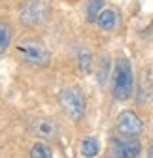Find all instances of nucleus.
Instances as JSON below:
<instances>
[{"label":"nucleus","mask_w":153,"mask_h":158,"mask_svg":"<svg viewBox=\"0 0 153 158\" xmlns=\"http://www.w3.org/2000/svg\"><path fill=\"white\" fill-rule=\"evenodd\" d=\"M30 134L40 141H53L59 137V126L49 117H36L30 121Z\"/></svg>","instance_id":"obj_7"},{"label":"nucleus","mask_w":153,"mask_h":158,"mask_svg":"<svg viewBox=\"0 0 153 158\" xmlns=\"http://www.w3.org/2000/svg\"><path fill=\"white\" fill-rule=\"evenodd\" d=\"M80 151H81L83 158H94L98 154V151H100V141L94 135H87L80 143Z\"/></svg>","instance_id":"obj_9"},{"label":"nucleus","mask_w":153,"mask_h":158,"mask_svg":"<svg viewBox=\"0 0 153 158\" xmlns=\"http://www.w3.org/2000/svg\"><path fill=\"white\" fill-rule=\"evenodd\" d=\"M30 158H55V156H53V151L47 145V141H40V139H38L30 147Z\"/></svg>","instance_id":"obj_13"},{"label":"nucleus","mask_w":153,"mask_h":158,"mask_svg":"<svg viewBox=\"0 0 153 158\" xmlns=\"http://www.w3.org/2000/svg\"><path fill=\"white\" fill-rule=\"evenodd\" d=\"M104 10V0H87L85 2V15L89 23H97L98 15Z\"/></svg>","instance_id":"obj_11"},{"label":"nucleus","mask_w":153,"mask_h":158,"mask_svg":"<svg viewBox=\"0 0 153 158\" xmlns=\"http://www.w3.org/2000/svg\"><path fill=\"white\" fill-rule=\"evenodd\" d=\"M108 75H111V70H110V58H108V56H100L98 68H97V81H98V85H106Z\"/></svg>","instance_id":"obj_14"},{"label":"nucleus","mask_w":153,"mask_h":158,"mask_svg":"<svg viewBox=\"0 0 153 158\" xmlns=\"http://www.w3.org/2000/svg\"><path fill=\"white\" fill-rule=\"evenodd\" d=\"M116 130L119 135H125V137H138L144 130V124L140 121V117L132 109H125L117 115Z\"/></svg>","instance_id":"obj_5"},{"label":"nucleus","mask_w":153,"mask_h":158,"mask_svg":"<svg viewBox=\"0 0 153 158\" xmlns=\"http://www.w3.org/2000/svg\"><path fill=\"white\" fill-rule=\"evenodd\" d=\"M76 64H78L81 73H85V75L91 73V70H93V53H91L89 47L80 45L76 49Z\"/></svg>","instance_id":"obj_8"},{"label":"nucleus","mask_w":153,"mask_h":158,"mask_svg":"<svg viewBox=\"0 0 153 158\" xmlns=\"http://www.w3.org/2000/svg\"><path fill=\"white\" fill-rule=\"evenodd\" d=\"M15 53L19 56V60L27 66L32 68H47L51 62V51L49 47L38 38H21L15 45Z\"/></svg>","instance_id":"obj_2"},{"label":"nucleus","mask_w":153,"mask_h":158,"mask_svg":"<svg viewBox=\"0 0 153 158\" xmlns=\"http://www.w3.org/2000/svg\"><path fill=\"white\" fill-rule=\"evenodd\" d=\"M59 106L63 113L74 123H80L87 111V100L78 87H64L59 92Z\"/></svg>","instance_id":"obj_3"},{"label":"nucleus","mask_w":153,"mask_h":158,"mask_svg":"<svg viewBox=\"0 0 153 158\" xmlns=\"http://www.w3.org/2000/svg\"><path fill=\"white\" fill-rule=\"evenodd\" d=\"M11 36H13L11 27L6 21H0V56L8 51V47L11 44Z\"/></svg>","instance_id":"obj_12"},{"label":"nucleus","mask_w":153,"mask_h":158,"mask_svg":"<svg viewBox=\"0 0 153 158\" xmlns=\"http://www.w3.org/2000/svg\"><path fill=\"white\" fill-rule=\"evenodd\" d=\"M49 17V6L44 0H25L19 8V21L25 27H40Z\"/></svg>","instance_id":"obj_4"},{"label":"nucleus","mask_w":153,"mask_h":158,"mask_svg":"<svg viewBox=\"0 0 153 158\" xmlns=\"http://www.w3.org/2000/svg\"><path fill=\"white\" fill-rule=\"evenodd\" d=\"M146 158H153V141H151V145H149V149H147V156Z\"/></svg>","instance_id":"obj_15"},{"label":"nucleus","mask_w":153,"mask_h":158,"mask_svg":"<svg viewBox=\"0 0 153 158\" xmlns=\"http://www.w3.org/2000/svg\"><path fill=\"white\" fill-rule=\"evenodd\" d=\"M111 96L117 102H127L134 90V73H132V64L127 56H119L113 62L111 70Z\"/></svg>","instance_id":"obj_1"},{"label":"nucleus","mask_w":153,"mask_h":158,"mask_svg":"<svg viewBox=\"0 0 153 158\" xmlns=\"http://www.w3.org/2000/svg\"><path fill=\"white\" fill-rule=\"evenodd\" d=\"M111 151L113 158H138L142 154V143L138 137H125L117 134L111 139Z\"/></svg>","instance_id":"obj_6"},{"label":"nucleus","mask_w":153,"mask_h":158,"mask_svg":"<svg viewBox=\"0 0 153 158\" xmlns=\"http://www.w3.org/2000/svg\"><path fill=\"white\" fill-rule=\"evenodd\" d=\"M97 25H98L100 30L111 32L113 28L117 27V13L113 11V10H102V13H100L98 19H97Z\"/></svg>","instance_id":"obj_10"}]
</instances>
